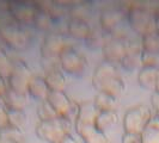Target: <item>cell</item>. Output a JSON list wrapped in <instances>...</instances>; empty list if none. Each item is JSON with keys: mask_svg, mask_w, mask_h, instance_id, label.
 <instances>
[{"mask_svg": "<svg viewBox=\"0 0 159 143\" xmlns=\"http://www.w3.org/2000/svg\"><path fill=\"white\" fill-rule=\"evenodd\" d=\"M59 143H78V141H77V140H75L71 134H68V135L65 136L64 138H62Z\"/></svg>", "mask_w": 159, "mask_h": 143, "instance_id": "cell-36", "label": "cell"}, {"mask_svg": "<svg viewBox=\"0 0 159 143\" xmlns=\"http://www.w3.org/2000/svg\"><path fill=\"white\" fill-rule=\"evenodd\" d=\"M151 104L152 107L156 110V112H159V93L153 92L151 95Z\"/></svg>", "mask_w": 159, "mask_h": 143, "instance_id": "cell-34", "label": "cell"}, {"mask_svg": "<svg viewBox=\"0 0 159 143\" xmlns=\"http://www.w3.org/2000/svg\"><path fill=\"white\" fill-rule=\"evenodd\" d=\"M141 53H127L120 64L126 72H134L136 69H140L141 68Z\"/></svg>", "mask_w": 159, "mask_h": 143, "instance_id": "cell-24", "label": "cell"}, {"mask_svg": "<svg viewBox=\"0 0 159 143\" xmlns=\"http://www.w3.org/2000/svg\"><path fill=\"white\" fill-rule=\"evenodd\" d=\"M66 46V38L61 32L49 31L41 44V57H59Z\"/></svg>", "mask_w": 159, "mask_h": 143, "instance_id": "cell-10", "label": "cell"}, {"mask_svg": "<svg viewBox=\"0 0 159 143\" xmlns=\"http://www.w3.org/2000/svg\"><path fill=\"white\" fill-rule=\"evenodd\" d=\"M8 16L13 20H16L20 25L32 23L35 13L37 11L36 5L31 2H25V1H16V2H10L7 5Z\"/></svg>", "mask_w": 159, "mask_h": 143, "instance_id": "cell-8", "label": "cell"}, {"mask_svg": "<svg viewBox=\"0 0 159 143\" xmlns=\"http://www.w3.org/2000/svg\"><path fill=\"white\" fill-rule=\"evenodd\" d=\"M92 102L95 104L96 109L99 112L116 111V107H117V98L105 92H98Z\"/></svg>", "mask_w": 159, "mask_h": 143, "instance_id": "cell-20", "label": "cell"}, {"mask_svg": "<svg viewBox=\"0 0 159 143\" xmlns=\"http://www.w3.org/2000/svg\"><path fill=\"white\" fill-rule=\"evenodd\" d=\"M119 122V113L116 111H102L98 112L96 118V127L101 131L105 132L110 128L115 127Z\"/></svg>", "mask_w": 159, "mask_h": 143, "instance_id": "cell-21", "label": "cell"}, {"mask_svg": "<svg viewBox=\"0 0 159 143\" xmlns=\"http://www.w3.org/2000/svg\"><path fill=\"white\" fill-rule=\"evenodd\" d=\"M140 42L143 51L159 55V36L157 32H152L143 36Z\"/></svg>", "mask_w": 159, "mask_h": 143, "instance_id": "cell-25", "label": "cell"}, {"mask_svg": "<svg viewBox=\"0 0 159 143\" xmlns=\"http://www.w3.org/2000/svg\"><path fill=\"white\" fill-rule=\"evenodd\" d=\"M32 76L34 74L28 63L24 60L17 58L13 61L11 74L6 80L8 88L22 94H28V86Z\"/></svg>", "mask_w": 159, "mask_h": 143, "instance_id": "cell-4", "label": "cell"}, {"mask_svg": "<svg viewBox=\"0 0 159 143\" xmlns=\"http://www.w3.org/2000/svg\"><path fill=\"white\" fill-rule=\"evenodd\" d=\"M159 78V67H141L138 73V82L145 89L153 91Z\"/></svg>", "mask_w": 159, "mask_h": 143, "instance_id": "cell-17", "label": "cell"}, {"mask_svg": "<svg viewBox=\"0 0 159 143\" xmlns=\"http://www.w3.org/2000/svg\"><path fill=\"white\" fill-rule=\"evenodd\" d=\"M8 125V109L4 97H0V130Z\"/></svg>", "mask_w": 159, "mask_h": 143, "instance_id": "cell-32", "label": "cell"}, {"mask_svg": "<svg viewBox=\"0 0 159 143\" xmlns=\"http://www.w3.org/2000/svg\"><path fill=\"white\" fill-rule=\"evenodd\" d=\"M32 24L35 25L36 29H39L41 31L49 32V30L52 29V26L54 25V20H53V18L50 17V15L48 12L41 11V10L37 8V11L35 13V17H34V20H32Z\"/></svg>", "mask_w": 159, "mask_h": 143, "instance_id": "cell-23", "label": "cell"}, {"mask_svg": "<svg viewBox=\"0 0 159 143\" xmlns=\"http://www.w3.org/2000/svg\"><path fill=\"white\" fill-rule=\"evenodd\" d=\"M123 17H125L123 12L119 8H105L101 12V16H99L101 29L110 36L116 29L120 28V25L123 20Z\"/></svg>", "mask_w": 159, "mask_h": 143, "instance_id": "cell-12", "label": "cell"}, {"mask_svg": "<svg viewBox=\"0 0 159 143\" xmlns=\"http://www.w3.org/2000/svg\"><path fill=\"white\" fill-rule=\"evenodd\" d=\"M141 143H159V119L156 116H152L141 132Z\"/></svg>", "mask_w": 159, "mask_h": 143, "instance_id": "cell-22", "label": "cell"}, {"mask_svg": "<svg viewBox=\"0 0 159 143\" xmlns=\"http://www.w3.org/2000/svg\"><path fill=\"white\" fill-rule=\"evenodd\" d=\"M67 33L75 38V40L85 41L91 33L92 29L86 19H79V18H71L67 22Z\"/></svg>", "mask_w": 159, "mask_h": 143, "instance_id": "cell-14", "label": "cell"}, {"mask_svg": "<svg viewBox=\"0 0 159 143\" xmlns=\"http://www.w3.org/2000/svg\"><path fill=\"white\" fill-rule=\"evenodd\" d=\"M102 51H103L104 61L110 62L115 66L117 63H121V61L123 60L127 53L125 40L114 38L111 36H109V38L105 41L102 48Z\"/></svg>", "mask_w": 159, "mask_h": 143, "instance_id": "cell-11", "label": "cell"}, {"mask_svg": "<svg viewBox=\"0 0 159 143\" xmlns=\"http://www.w3.org/2000/svg\"><path fill=\"white\" fill-rule=\"evenodd\" d=\"M141 67H159V55L143 50V53H141Z\"/></svg>", "mask_w": 159, "mask_h": 143, "instance_id": "cell-31", "label": "cell"}, {"mask_svg": "<svg viewBox=\"0 0 159 143\" xmlns=\"http://www.w3.org/2000/svg\"><path fill=\"white\" fill-rule=\"evenodd\" d=\"M7 88H8L7 81L0 76V97H4V95H5L6 91H7Z\"/></svg>", "mask_w": 159, "mask_h": 143, "instance_id": "cell-35", "label": "cell"}, {"mask_svg": "<svg viewBox=\"0 0 159 143\" xmlns=\"http://www.w3.org/2000/svg\"><path fill=\"white\" fill-rule=\"evenodd\" d=\"M12 64H13V61L10 58L7 53L0 47V76L2 79L7 80L12 71Z\"/></svg>", "mask_w": 159, "mask_h": 143, "instance_id": "cell-28", "label": "cell"}, {"mask_svg": "<svg viewBox=\"0 0 159 143\" xmlns=\"http://www.w3.org/2000/svg\"><path fill=\"white\" fill-rule=\"evenodd\" d=\"M0 40L15 50L25 49L29 43V37L22 25L10 16L0 18Z\"/></svg>", "mask_w": 159, "mask_h": 143, "instance_id": "cell-1", "label": "cell"}, {"mask_svg": "<svg viewBox=\"0 0 159 143\" xmlns=\"http://www.w3.org/2000/svg\"><path fill=\"white\" fill-rule=\"evenodd\" d=\"M75 131L81 137L84 143H109L105 132L101 131L96 127V124L77 128Z\"/></svg>", "mask_w": 159, "mask_h": 143, "instance_id": "cell-15", "label": "cell"}, {"mask_svg": "<svg viewBox=\"0 0 159 143\" xmlns=\"http://www.w3.org/2000/svg\"><path fill=\"white\" fill-rule=\"evenodd\" d=\"M26 124V115L22 110H8V125L23 129Z\"/></svg>", "mask_w": 159, "mask_h": 143, "instance_id": "cell-27", "label": "cell"}, {"mask_svg": "<svg viewBox=\"0 0 159 143\" xmlns=\"http://www.w3.org/2000/svg\"><path fill=\"white\" fill-rule=\"evenodd\" d=\"M0 41H1V40H0Z\"/></svg>", "mask_w": 159, "mask_h": 143, "instance_id": "cell-41", "label": "cell"}, {"mask_svg": "<svg viewBox=\"0 0 159 143\" xmlns=\"http://www.w3.org/2000/svg\"><path fill=\"white\" fill-rule=\"evenodd\" d=\"M5 103L7 106L8 110H22L24 111V109L28 106V94H22L15 92L12 89L7 88L6 93L4 95Z\"/></svg>", "mask_w": 159, "mask_h": 143, "instance_id": "cell-19", "label": "cell"}, {"mask_svg": "<svg viewBox=\"0 0 159 143\" xmlns=\"http://www.w3.org/2000/svg\"><path fill=\"white\" fill-rule=\"evenodd\" d=\"M127 19L132 30L141 37L156 32L154 11L152 12L143 5H132L128 10Z\"/></svg>", "mask_w": 159, "mask_h": 143, "instance_id": "cell-3", "label": "cell"}, {"mask_svg": "<svg viewBox=\"0 0 159 143\" xmlns=\"http://www.w3.org/2000/svg\"><path fill=\"white\" fill-rule=\"evenodd\" d=\"M0 143H17L15 141H11V140H7V138H4L0 136Z\"/></svg>", "mask_w": 159, "mask_h": 143, "instance_id": "cell-38", "label": "cell"}, {"mask_svg": "<svg viewBox=\"0 0 159 143\" xmlns=\"http://www.w3.org/2000/svg\"><path fill=\"white\" fill-rule=\"evenodd\" d=\"M44 80L50 92H65V88L67 86L66 78L62 71H53L44 73Z\"/></svg>", "mask_w": 159, "mask_h": 143, "instance_id": "cell-18", "label": "cell"}, {"mask_svg": "<svg viewBox=\"0 0 159 143\" xmlns=\"http://www.w3.org/2000/svg\"><path fill=\"white\" fill-rule=\"evenodd\" d=\"M0 136L4 137V138L11 140V141H15L17 143L23 142V132H22V130L11 127V125H7L5 129L0 130Z\"/></svg>", "mask_w": 159, "mask_h": 143, "instance_id": "cell-30", "label": "cell"}, {"mask_svg": "<svg viewBox=\"0 0 159 143\" xmlns=\"http://www.w3.org/2000/svg\"><path fill=\"white\" fill-rule=\"evenodd\" d=\"M107 36H109V35H108V33H105L103 30H102V31L92 30L91 33L89 35V37L85 40L86 46H88L89 48H91V49L103 48L105 41L109 38V37H107Z\"/></svg>", "mask_w": 159, "mask_h": 143, "instance_id": "cell-26", "label": "cell"}, {"mask_svg": "<svg viewBox=\"0 0 159 143\" xmlns=\"http://www.w3.org/2000/svg\"><path fill=\"white\" fill-rule=\"evenodd\" d=\"M154 22H156V32L159 36V5L154 10Z\"/></svg>", "mask_w": 159, "mask_h": 143, "instance_id": "cell-37", "label": "cell"}, {"mask_svg": "<svg viewBox=\"0 0 159 143\" xmlns=\"http://www.w3.org/2000/svg\"><path fill=\"white\" fill-rule=\"evenodd\" d=\"M122 143H141V135L125 132L122 135Z\"/></svg>", "mask_w": 159, "mask_h": 143, "instance_id": "cell-33", "label": "cell"}, {"mask_svg": "<svg viewBox=\"0 0 159 143\" xmlns=\"http://www.w3.org/2000/svg\"><path fill=\"white\" fill-rule=\"evenodd\" d=\"M59 62L61 71L70 75H80L88 67L86 57L70 44H67L60 53Z\"/></svg>", "mask_w": 159, "mask_h": 143, "instance_id": "cell-6", "label": "cell"}, {"mask_svg": "<svg viewBox=\"0 0 159 143\" xmlns=\"http://www.w3.org/2000/svg\"><path fill=\"white\" fill-rule=\"evenodd\" d=\"M154 92L159 93V78H158V80H157V84H156V88H154Z\"/></svg>", "mask_w": 159, "mask_h": 143, "instance_id": "cell-39", "label": "cell"}, {"mask_svg": "<svg viewBox=\"0 0 159 143\" xmlns=\"http://www.w3.org/2000/svg\"><path fill=\"white\" fill-rule=\"evenodd\" d=\"M49 93H50V91L46 84L44 78L40 76V75H34L29 86H28V94L31 98H34L35 100H39L41 103V102L47 100Z\"/></svg>", "mask_w": 159, "mask_h": 143, "instance_id": "cell-16", "label": "cell"}, {"mask_svg": "<svg viewBox=\"0 0 159 143\" xmlns=\"http://www.w3.org/2000/svg\"><path fill=\"white\" fill-rule=\"evenodd\" d=\"M98 110L96 109L93 102H83L79 103L78 113L74 120V128L85 127L90 124H96V118L98 116Z\"/></svg>", "mask_w": 159, "mask_h": 143, "instance_id": "cell-13", "label": "cell"}, {"mask_svg": "<svg viewBox=\"0 0 159 143\" xmlns=\"http://www.w3.org/2000/svg\"><path fill=\"white\" fill-rule=\"evenodd\" d=\"M47 102L50 104L57 117L68 119L72 123L75 120L79 104L72 102L65 92H50Z\"/></svg>", "mask_w": 159, "mask_h": 143, "instance_id": "cell-7", "label": "cell"}, {"mask_svg": "<svg viewBox=\"0 0 159 143\" xmlns=\"http://www.w3.org/2000/svg\"><path fill=\"white\" fill-rule=\"evenodd\" d=\"M154 116H156V117L159 119V112H156V113H154Z\"/></svg>", "mask_w": 159, "mask_h": 143, "instance_id": "cell-40", "label": "cell"}, {"mask_svg": "<svg viewBox=\"0 0 159 143\" xmlns=\"http://www.w3.org/2000/svg\"><path fill=\"white\" fill-rule=\"evenodd\" d=\"M37 117L40 119V122H43V120L57 118V115L50 106V104L46 100V102H41L40 105L37 106Z\"/></svg>", "mask_w": 159, "mask_h": 143, "instance_id": "cell-29", "label": "cell"}, {"mask_svg": "<svg viewBox=\"0 0 159 143\" xmlns=\"http://www.w3.org/2000/svg\"><path fill=\"white\" fill-rule=\"evenodd\" d=\"M116 76H119L116 66L110 62L103 61L96 67L92 74V86L98 92H103L104 88L108 86V84Z\"/></svg>", "mask_w": 159, "mask_h": 143, "instance_id": "cell-9", "label": "cell"}, {"mask_svg": "<svg viewBox=\"0 0 159 143\" xmlns=\"http://www.w3.org/2000/svg\"><path fill=\"white\" fill-rule=\"evenodd\" d=\"M71 120L57 117L50 120L39 122L35 132L42 141H46L48 143H59L65 136L71 134Z\"/></svg>", "mask_w": 159, "mask_h": 143, "instance_id": "cell-2", "label": "cell"}, {"mask_svg": "<svg viewBox=\"0 0 159 143\" xmlns=\"http://www.w3.org/2000/svg\"><path fill=\"white\" fill-rule=\"evenodd\" d=\"M151 118V110L146 105H136L134 107L129 109L125 113V117H123L125 132L141 135V132L147 127Z\"/></svg>", "mask_w": 159, "mask_h": 143, "instance_id": "cell-5", "label": "cell"}]
</instances>
